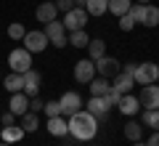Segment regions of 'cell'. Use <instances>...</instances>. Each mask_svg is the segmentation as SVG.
Returning <instances> with one entry per match:
<instances>
[{
  "mask_svg": "<svg viewBox=\"0 0 159 146\" xmlns=\"http://www.w3.org/2000/svg\"><path fill=\"white\" fill-rule=\"evenodd\" d=\"M122 72H127V74H133V72H135V64H133V61H130V64H125V67H122Z\"/></svg>",
  "mask_w": 159,
  "mask_h": 146,
  "instance_id": "obj_37",
  "label": "cell"
},
{
  "mask_svg": "<svg viewBox=\"0 0 159 146\" xmlns=\"http://www.w3.org/2000/svg\"><path fill=\"white\" fill-rule=\"evenodd\" d=\"M0 146H13V144H6V141H0Z\"/></svg>",
  "mask_w": 159,
  "mask_h": 146,
  "instance_id": "obj_39",
  "label": "cell"
},
{
  "mask_svg": "<svg viewBox=\"0 0 159 146\" xmlns=\"http://www.w3.org/2000/svg\"><path fill=\"white\" fill-rule=\"evenodd\" d=\"M146 146H159V130H151V135H148Z\"/></svg>",
  "mask_w": 159,
  "mask_h": 146,
  "instance_id": "obj_36",
  "label": "cell"
},
{
  "mask_svg": "<svg viewBox=\"0 0 159 146\" xmlns=\"http://www.w3.org/2000/svg\"><path fill=\"white\" fill-rule=\"evenodd\" d=\"M122 133H125V138L130 141V144L133 141H141L143 138V125H138L135 120H127V125L122 128Z\"/></svg>",
  "mask_w": 159,
  "mask_h": 146,
  "instance_id": "obj_20",
  "label": "cell"
},
{
  "mask_svg": "<svg viewBox=\"0 0 159 146\" xmlns=\"http://www.w3.org/2000/svg\"><path fill=\"white\" fill-rule=\"evenodd\" d=\"M24 48H27L29 53H43L48 48V37H45V32L43 29H29L27 35H24Z\"/></svg>",
  "mask_w": 159,
  "mask_h": 146,
  "instance_id": "obj_4",
  "label": "cell"
},
{
  "mask_svg": "<svg viewBox=\"0 0 159 146\" xmlns=\"http://www.w3.org/2000/svg\"><path fill=\"white\" fill-rule=\"evenodd\" d=\"M88 85H90V96H106L109 88H111V82H109L106 77H98V74H96Z\"/></svg>",
  "mask_w": 159,
  "mask_h": 146,
  "instance_id": "obj_22",
  "label": "cell"
},
{
  "mask_svg": "<svg viewBox=\"0 0 159 146\" xmlns=\"http://www.w3.org/2000/svg\"><path fill=\"white\" fill-rule=\"evenodd\" d=\"M40 82H43V77H40L37 69H29V72H24V93H27L29 98H34V96L40 93Z\"/></svg>",
  "mask_w": 159,
  "mask_h": 146,
  "instance_id": "obj_12",
  "label": "cell"
},
{
  "mask_svg": "<svg viewBox=\"0 0 159 146\" xmlns=\"http://www.w3.org/2000/svg\"><path fill=\"white\" fill-rule=\"evenodd\" d=\"M21 128H24V133H34V130L40 128L37 112H24V114H21Z\"/></svg>",
  "mask_w": 159,
  "mask_h": 146,
  "instance_id": "obj_25",
  "label": "cell"
},
{
  "mask_svg": "<svg viewBox=\"0 0 159 146\" xmlns=\"http://www.w3.org/2000/svg\"><path fill=\"white\" fill-rule=\"evenodd\" d=\"M45 37H48V43L51 45H56V48H66V43H69V35H66V27H64V21H48L45 24Z\"/></svg>",
  "mask_w": 159,
  "mask_h": 146,
  "instance_id": "obj_3",
  "label": "cell"
},
{
  "mask_svg": "<svg viewBox=\"0 0 159 146\" xmlns=\"http://www.w3.org/2000/svg\"><path fill=\"white\" fill-rule=\"evenodd\" d=\"M69 43H72L74 48H88V43H90V35H88L85 29H74V32H69Z\"/></svg>",
  "mask_w": 159,
  "mask_h": 146,
  "instance_id": "obj_26",
  "label": "cell"
},
{
  "mask_svg": "<svg viewBox=\"0 0 159 146\" xmlns=\"http://www.w3.org/2000/svg\"><path fill=\"white\" fill-rule=\"evenodd\" d=\"M133 6V0H109V11L114 13V16H122V13H127Z\"/></svg>",
  "mask_w": 159,
  "mask_h": 146,
  "instance_id": "obj_28",
  "label": "cell"
},
{
  "mask_svg": "<svg viewBox=\"0 0 159 146\" xmlns=\"http://www.w3.org/2000/svg\"><path fill=\"white\" fill-rule=\"evenodd\" d=\"M53 3H56V8H58V11H64V13L74 8V0H53Z\"/></svg>",
  "mask_w": 159,
  "mask_h": 146,
  "instance_id": "obj_34",
  "label": "cell"
},
{
  "mask_svg": "<svg viewBox=\"0 0 159 146\" xmlns=\"http://www.w3.org/2000/svg\"><path fill=\"white\" fill-rule=\"evenodd\" d=\"M141 109H159V82H151V85H141Z\"/></svg>",
  "mask_w": 159,
  "mask_h": 146,
  "instance_id": "obj_7",
  "label": "cell"
},
{
  "mask_svg": "<svg viewBox=\"0 0 159 146\" xmlns=\"http://www.w3.org/2000/svg\"><path fill=\"white\" fill-rule=\"evenodd\" d=\"M143 128L159 130V109H143Z\"/></svg>",
  "mask_w": 159,
  "mask_h": 146,
  "instance_id": "obj_27",
  "label": "cell"
},
{
  "mask_svg": "<svg viewBox=\"0 0 159 146\" xmlns=\"http://www.w3.org/2000/svg\"><path fill=\"white\" fill-rule=\"evenodd\" d=\"M43 106H45V101H43V98H37V96H34V98H29V112H43Z\"/></svg>",
  "mask_w": 159,
  "mask_h": 146,
  "instance_id": "obj_33",
  "label": "cell"
},
{
  "mask_svg": "<svg viewBox=\"0 0 159 146\" xmlns=\"http://www.w3.org/2000/svg\"><path fill=\"white\" fill-rule=\"evenodd\" d=\"M88 53H90V61H98V59L101 56H106V43H103L101 37H96V40H90V43H88Z\"/></svg>",
  "mask_w": 159,
  "mask_h": 146,
  "instance_id": "obj_23",
  "label": "cell"
},
{
  "mask_svg": "<svg viewBox=\"0 0 159 146\" xmlns=\"http://www.w3.org/2000/svg\"><path fill=\"white\" fill-rule=\"evenodd\" d=\"M34 16H37V21H40V24H48V21H53V19L58 16V8H56V3H51V0L40 3V6L34 8Z\"/></svg>",
  "mask_w": 159,
  "mask_h": 146,
  "instance_id": "obj_14",
  "label": "cell"
},
{
  "mask_svg": "<svg viewBox=\"0 0 159 146\" xmlns=\"http://www.w3.org/2000/svg\"><path fill=\"white\" fill-rule=\"evenodd\" d=\"M85 24H88V11H85V8H77V6H74L72 11L64 13V27H66V32L85 29Z\"/></svg>",
  "mask_w": 159,
  "mask_h": 146,
  "instance_id": "obj_6",
  "label": "cell"
},
{
  "mask_svg": "<svg viewBox=\"0 0 159 146\" xmlns=\"http://www.w3.org/2000/svg\"><path fill=\"white\" fill-rule=\"evenodd\" d=\"M6 90L8 93H19V90H24V74H19V72H11L6 77Z\"/></svg>",
  "mask_w": 159,
  "mask_h": 146,
  "instance_id": "obj_24",
  "label": "cell"
},
{
  "mask_svg": "<svg viewBox=\"0 0 159 146\" xmlns=\"http://www.w3.org/2000/svg\"><path fill=\"white\" fill-rule=\"evenodd\" d=\"M24 135H27V133H24L21 125H8V128L0 130V141H6V144H19Z\"/></svg>",
  "mask_w": 159,
  "mask_h": 146,
  "instance_id": "obj_19",
  "label": "cell"
},
{
  "mask_svg": "<svg viewBox=\"0 0 159 146\" xmlns=\"http://www.w3.org/2000/svg\"><path fill=\"white\" fill-rule=\"evenodd\" d=\"M119 98H122V93H119V90H114V88H109V93L103 96V101H106V106L111 109V106H117L119 104Z\"/></svg>",
  "mask_w": 159,
  "mask_h": 146,
  "instance_id": "obj_31",
  "label": "cell"
},
{
  "mask_svg": "<svg viewBox=\"0 0 159 146\" xmlns=\"http://www.w3.org/2000/svg\"><path fill=\"white\" fill-rule=\"evenodd\" d=\"M138 3H151V0H138Z\"/></svg>",
  "mask_w": 159,
  "mask_h": 146,
  "instance_id": "obj_41",
  "label": "cell"
},
{
  "mask_svg": "<svg viewBox=\"0 0 159 146\" xmlns=\"http://www.w3.org/2000/svg\"><path fill=\"white\" fill-rule=\"evenodd\" d=\"M133 146H146V141H133Z\"/></svg>",
  "mask_w": 159,
  "mask_h": 146,
  "instance_id": "obj_38",
  "label": "cell"
},
{
  "mask_svg": "<svg viewBox=\"0 0 159 146\" xmlns=\"http://www.w3.org/2000/svg\"><path fill=\"white\" fill-rule=\"evenodd\" d=\"M11 112L16 114V117H21L24 112H29V96L24 93V90H19V93H11Z\"/></svg>",
  "mask_w": 159,
  "mask_h": 146,
  "instance_id": "obj_17",
  "label": "cell"
},
{
  "mask_svg": "<svg viewBox=\"0 0 159 146\" xmlns=\"http://www.w3.org/2000/svg\"><path fill=\"white\" fill-rule=\"evenodd\" d=\"M66 122H69V135H74L77 141H93L96 133H98V120L93 117L88 109L74 112Z\"/></svg>",
  "mask_w": 159,
  "mask_h": 146,
  "instance_id": "obj_1",
  "label": "cell"
},
{
  "mask_svg": "<svg viewBox=\"0 0 159 146\" xmlns=\"http://www.w3.org/2000/svg\"><path fill=\"white\" fill-rule=\"evenodd\" d=\"M135 16H133L130 11L127 13H122V16H119V29H122V32H133V27H135Z\"/></svg>",
  "mask_w": 159,
  "mask_h": 146,
  "instance_id": "obj_30",
  "label": "cell"
},
{
  "mask_svg": "<svg viewBox=\"0 0 159 146\" xmlns=\"http://www.w3.org/2000/svg\"><path fill=\"white\" fill-rule=\"evenodd\" d=\"M48 133L56 135V138H64V135H69V122L64 114H58V117H48Z\"/></svg>",
  "mask_w": 159,
  "mask_h": 146,
  "instance_id": "obj_15",
  "label": "cell"
},
{
  "mask_svg": "<svg viewBox=\"0 0 159 146\" xmlns=\"http://www.w3.org/2000/svg\"><path fill=\"white\" fill-rule=\"evenodd\" d=\"M93 77H96V64H93L90 59H80V61L74 64V80L82 82V85H88Z\"/></svg>",
  "mask_w": 159,
  "mask_h": 146,
  "instance_id": "obj_10",
  "label": "cell"
},
{
  "mask_svg": "<svg viewBox=\"0 0 159 146\" xmlns=\"http://www.w3.org/2000/svg\"><path fill=\"white\" fill-rule=\"evenodd\" d=\"M43 112H45L48 117H58V114H61V104L58 101H48L45 106H43Z\"/></svg>",
  "mask_w": 159,
  "mask_h": 146,
  "instance_id": "obj_32",
  "label": "cell"
},
{
  "mask_svg": "<svg viewBox=\"0 0 159 146\" xmlns=\"http://www.w3.org/2000/svg\"><path fill=\"white\" fill-rule=\"evenodd\" d=\"M88 112H90L98 122H101V120H106L109 106H106V101H103V96H90V101H88Z\"/></svg>",
  "mask_w": 159,
  "mask_h": 146,
  "instance_id": "obj_16",
  "label": "cell"
},
{
  "mask_svg": "<svg viewBox=\"0 0 159 146\" xmlns=\"http://www.w3.org/2000/svg\"><path fill=\"white\" fill-rule=\"evenodd\" d=\"M157 82H159V64H157Z\"/></svg>",
  "mask_w": 159,
  "mask_h": 146,
  "instance_id": "obj_40",
  "label": "cell"
},
{
  "mask_svg": "<svg viewBox=\"0 0 159 146\" xmlns=\"http://www.w3.org/2000/svg\"><path fill=\"white\" fill-rule=\"evenodd\" d=\"M88 16H103L109 11V0H85Z\"/></svg>",
  "mask_w": 159,
  "mask_h": 146,
  "instance_id": "obj_21",
  "label": "cell"
},
{
  "mask_svg": "<svg viewBox=\"0 0 159 146\" xmlns=\"http://www.w3.org/2000/svg\"><path fill=\"white\" fill-rule=\"evenodd\" d=\"M138 24H143V27H148V29L159 27V6L143 3V13H141V19H138Z\"/></svg>",
  "mask_w": 159,
  "mask_h": 146,
  "instance_id": "obj_13",
  "label": "cell"
},
{
  "mask_svg": "<svg viewBox=\"0 0 159 146\" xmlns=\"http://www.w3.org/2000/svg\"><path fill=\"white\" fill-rule=\"evenodd\" d=\"M8 67H11V72H19V74H24V72H29L32 69V53L27 51V48H13L11 53H8Z\"/></svg>",
  "mask_w": 159,
  "mask_h": 146,
  "instance_id": "obj_2",
  "label": "cell"
},
{
  "mask_svg": "<svg viewBox=\"0 0 159 146\" xmlns=\"http://www.w3.org/2000/svg\"><path fill=\"white\" fill-rule=\"evenodd\" d=\"M114 82H111V88L114 90H119V93L125 96V93H133V85H135V80H133V74H127V72H119L117 77H111Z\"/></svg>",
  "mask_w": 159,
  "mask_h": 146,
  "instance_id": "obj_18",
  "label": "cell"
},
{
  "mask_svg": "<svg viewBox=\"0 0 159 146\" xmlns=\"http://www.w3.org/2000/svg\"><path fill=\"white\" fill-rule=\"evenodd\" d=\"M117 109L125 117H135L138 112H141V101H138V96H133V93H125L122 98H119V104H117Z\"/></svg>",
  "mask_w": 159,
  "mask_h": 146,
  "instance_id": "obj_11",
  "label": "cell"
},
{
  "mask_svg": "<svg viewBox=\"0 0 159 146\" xmlns=\"http://www.w3.org/2000/svg\"><path fill=\"white\" fill-rule=\"evenodd\" d=\"M93 64H96V74H98V77L111 80V77L119 74V61L114 56H101L98 61H93Z\"/></svg>",
  "mask_w": 159,
  "mask_h": 146,
  "instance_id": "obj_8",
  "label": "cell"
},
{
  "mask_svg": "<svg viewBox=\"0 0 159 146\" xmlns=\"http://www.w3.org/2000/svg\"><path fill=\"white\" fill-rule=\"evenodd\" d=\"M58 104H61V114H64V117H72L74 112L82 109V96L74 93V90H66V93L58 98Z\"/></svg>",
  "mask_w": 159,
  "mask_h": 146,
  "instance_id": "obj_9",
  "label": "cell"
},
{
  "mask_svg": "<svg viewBox=\"0 0 159 146\" xmlns=\"http://www.w3.org/2000/svg\"><path fill=\"white\" fill-rule=\"evenodd\" d=\"M8 125H16V114L8 109V112H3V128H8Z\"/></svg>",
  "mask_w": 159,
  "mask_h": 146,
  "instance_id": "obj_35",
  "label": "cell"
},
{
  "mask_svg": "<svg viewBox=\"0 0 159 146\" xmlns=\"http://www.w3.org/2000/svg\"><path fill=\"white\" fill-rule=\"evenodd\" d=\"M133 80H135V85H151V82H157V64H154V61L135 64Z\"/></svg>",
  "mask_w": 159,
  "mask_h": 146,
  "instance_id": "obj_5",
  "label": "cell"
},
{
  "mask_svg": "<svg viewBox=\"0 0 159 146\" xmlns=\"http://www.w3.org/2000/svg\"><path fill=\"white\" fill-rule=\"evenodd\" d=\"M24 35H27V29H24V24H21V21L8 24V37H11V40H19V43H21Z\"/></svg>",
  "mask_w": 159,
  "mask_h": 146,
  "instance_id": "obj_29",
  "label": "cell"
}]
</instances>
